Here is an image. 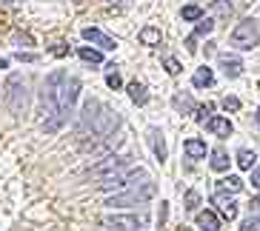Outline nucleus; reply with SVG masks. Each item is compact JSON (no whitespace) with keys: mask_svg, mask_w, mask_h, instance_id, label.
Here are the masks:
<instances>
[{"mask_svg":"<svg viewBox=\"0 0 260 231\" xmlns=\"http://www.w3.org/2000/svg\"><path fill=\"white\" fill-rule=\"evenodd\" d=\"M223 108H226V111H237V108H240V100H237V97H223Z\"/></svg>","mask_w":260,"mask_h":231,"instance_id":"nucleus-29","label":"nucleus"},{"mask_svg":"<svg viewBox=\"0 0 260 231\" xmlns=\"http://www.w3.org/2000/svg\"><path fill=\"white\" fill-rule=\"evenodd\" d=\"M106 83H109V89H120V86H123V80H120V74H117V71H109Z\"/></svg>","mask_w":260,"mask_h":231,"instance_id":"nucleus-27","label":"nucleus"},{"mask_svg":"<svg viewBox=\"0 0 260 231\" xmlns=\"http://www.w3.org/2000/svg\"><path fill=\"white\" fill-rule=\"evenodd\" d=\"M257 126H260V108H257Z\"/></svg>","mask_w":260,"mask_h":231,"instance_id":"nucleus-39","label":"nucleus"},{"mask_svg":"<svg viewBox=\"0 0 260 231\" xmlns=\"http://www.w3.org/2000/svg\"><path fill=\"white\" fill-rule=\"evenodd\" d=\"M194 43H198V34H191V37H186V49H189V52H194Z\"/></svg>","mask_w":260,"mask_h":231,"instance_id":"nucleus-32","label":"nucleus"},{"mask_svg":"<svg viewBox=\"0 0 260 231\" xmlns=\"http://www.w3.org/2000/svg\"><path fill=\"white\" fill-rule=\"evenodd\" d=\"M212 169L214 171H226L229 169V154L223 151V148H214L212 151Z\"/></svg>","mask_w":260,"mask_h":231,"instance_id":"nucleus-20","label":"nucleus"},{"mask_svg":"<svg viewBox=\"0 0 260 231\" xmlns=\"http://www.w3.org/2000/svg\"><path fill=\"white\" fill-rule=\"evenodd\" d=\"M220 69L226 77H240V71H243V63L237 60V57H229V54H223L220 57Z\"/></svg>","mask_w":260,"mask_h":231,"instance_id":"nucleus-12","label":"nucleus"},{"mask_svg":"<svg viewBox=\"0 0 260 231\" xmlns=\"http://www.w3.org/2000/svg\"><path fill=\"white\" fill-rule=\"evenodd\" d=\"M160 40H163V34H160V29H154V26H146V29L140 31V43H143V46H160Z\"/></svg>","mask_w":260,"mask_h":231,"instance_id":"nucleus-14","label":"nucleus"},{"mask_svg":"<svg viewBox=\"0 0 260 231\" xmlns=\"http://www.w3.org/2000/svg\"><path fill=\"white\" fill-rule=\"evenodd\" d=\"M183 151H186L189 160H203V157H206V143L198 140V137H191V140H186V143H183Z\"/></svg>","mask_w":260,"mask_h":231,"instance_id":"nucleus-11","label":"nucleus"},{"mask_svg":"<svg viewBox=\"0 0 260 231\" xmlns=\"http://www.w3.org/2000/svg\"><path fill=\"white\" fill-rule=\"evenodd\" d=\"M163 66H166L169 74H177V71H180V63H177L175 57H166V60H163Z\"/></svg>","mask_w":260,"mask_h":231,"instance_id":"nucleus-28","label":"nucleus"},{"mask_svg":"<svg viewBox=\"0 0 260 231\" xmlns=\"http://www.w3.org/2000/svg\"><path fill=\"white\" fill-rule=\"evenodd\" d=\"M220 188L223 191H240V188H243V180L237 177V174H232V177L220 180Z\"/></svg>","mask_w":260,"mask_h":231,"instance_id":"nucleus-22","label":"nucleus"},{"mask_svg":"<svg viewBox=\"0 0 260 231\" xmlns=\"http://www.w3.org/2000/svg\"><path fill=\"white\" fill-rule=\"evenodd\" d=\"M83 37L89 40V43H94V46H100L103 52H112V49H117V43L109 37V34H103L100 29H92V26H89V29H83Z\"/></svg>","mask_w":260,"mask_h":231,"instance_id":"nucleus-8","label":"nucleus"},{"mask_svg":"<svg viewBox=\"0 0 260 231\" xmlns=\"http://www.w3.org/2000/svg\"><path fill=\"white\" fill-rule=\"evenodd\" d=\"M252 185H254V188H260V169L252 171Z\"/></svg>","mask_w":260,"mask_h":231,"instance_id":"nucleus-34","label":"nucleus"},{"mask_svg":"<svg viewBox=\"0 0 260 231\" xmlns=\"http://www.w3.org/2000/svg\"><path fill=\"white\" fill-rule=\"evenodd\" d=\"M212 203L217 206V211H220V214L226 217V220H235V217H237V206H235V200H232V197H226L223 191L214 194Z\"/></svg>","mask_w":260,"mask_h":231,"instance_id":"nucleus-9","label":"nucleus"},{"mask_svg":"<svg viewBox=\"0 0 260 231\" xmlns=\"http://www.w3.org/2000/svg\"><path fill=\"white\" fill-rule=\"evenodd\" d=\"M254 160H257V157H254V151H249V148H243V151H237V166H240V169H252L254 166Z\"/></svg>","mask_w":260,"mask_h":231,"instance_id":"nucleus-21","label":"nucleus"},{"mask_svg":"<svg viewBox=\"0 0 260 231\" xmlns=\"http://www.w3.org/2000/svg\"><path fill=\"white\" fill-rule=\"evenodd\" d=\"M129 97H132V103L146 106V100H149V94H146V86H143V83H132V86H129Z\"/></svg>","mask_w":260,"mask_h":231,"instance_id":"nucleus-18","label":"nucleus"},{"mask_svg":"<svg viewBox=\"0 0 260 231\" xmlns=\"http://www.w3.org/2000/svg\"><path fill=\"white\" fill-rule=\"evenodd\" d=\"M143 217H106L103 220V225H109V228H123V231H138L143 228Z\"/></svg>","mask_w":260,"mask_h":231,"instance_id":"nucleus-7","label":"nucleus"},{"mask_svg":"<svg viewBox=\"0 0 260 231\" xmlns=\"http://www.w3.org/2000/svg\"><path fill=\"white\" fill-rule=\"evenodd\" d=\"M77 92H80V80L69 77L63 69L52 71L43 83V114L52 117L43 123L46 131H57L66 123V114L72 111V106L77 103Z\"/></svg>","mask_w":260,"mask_h":231,"instance_id":"nucleus-1","label":"nucleus"},{"mask_svg":"<svg viewBox=\"0 0 260 231\" xmlns=\"http://www.w3.org/2000/svg\"><path fill=\"white\" fill-rule=\"evenodd\" d=\"M6 66H9V63H6V60H3V57H0V69H6Z\"/></svg>","mask_w":260,"mask_h":231,"instance_id":"nucleus-37","label":"nucleus"},{"mask_svg":"<svg viewBox=\"0 0 260 231\" xmlns=\"http://www.w3.org/2000/svg\"><path fill=\"white\" fill-rule=\"evenodd\" d=\"M212 111V103H206V106H200V114H198V123H203L206 120V114Z\"/></svg>","mask_w":260,"mask_h":231,"instance_id":"nucleus-30","label":"nucleus"},{"mask_svg":"<svg viewBox=\"0 0 260 231\" xmlns=\"http://www.w3.org/2000/svg\"><path fill=\"white\" fill-rule=\"evenodd\" d=\"M180 17H183V20H200V17H203V9L200 6H183Z\"/></svg>","mask_w":260,"mask_h":231,"instance_id":"nucleus-23","label":"nucleus"},{"mask_svg":"<svg viewBox=\"0 0 260 231\" xmlns=\"http://www.w3.org/2000/svg\"><path fill=\"white\" fill-rule=\"evenodd\" d=\"M243 231H257V220H254V217H249V220L243 223Z\"/></svg>","mask_w":260,"mask_h":231,"instance_id":"nucleus-31","label":"nucleus"},{"mask_svg":"<svg viewBox=\"0 0 260 231\" xmlns=\"http://www.w3.org/2000/svg\"><path fill=\"white\" fill-rule=\"evenodd\" d=\"M77 54H80V60H83V63H92V66H98V63H103V54H100L98 49L80 46V49H77Z\"/></svg>","mask_w":260,"mask_h":231,"instance_id":"nucleus-16","label":"nucleus"},{"mask_svg":"<svg viewBox=\"0 0 260 231\" xmlns=\"http://www.w3.org/2000/svg\"><path fill=\"white\" fill-rule=\"evenodd\" d=\"M212 12H214L217 17H220V20H229L235 9H232V3H229V0H212Z\"/></svg>","mask_w":260,"mask_h":231,"instance_id":"nucleus-19","label":"nucleus"},{"mask_svg":"<svg viewBox=\"0 0 260 231\" xmlns=\"http://www.w3.org/2000/svg\"><path fill=\"white\" fill-rule=\"evenodd\" d=\"M198 206H200V194L198 191H189V194H186V211H198Z\"/></svg>","mask_w":260,"mask_h":231,"instance_id":"nucleus-26","label":"nucleus"},{"mask_svg":"<svg viewBox=\"0 0 260 231\" xmlns=\"http://www.w3.org/2000/svg\"><path fill=\"white\" fill-rule=\"evenodd\" d=\"M166 206H169V203H160V220H157L160 228H163V223H166Z\"/></svg>","mask_w":260,"mask_h":231,"instance_id":"nucleus-33","label":"nucleus"},{"mask_svg":"<svg viewBox=\"0 0 260 231\" xmlns=\"http://www.w3.org/2000/svg\"><path fill=\"white\" fill-rule=\"evenodd\" d=\"M257 43H260V26L254 20H243V23L235 26V31H232V46L254 49Z\"/></svg>","mask_w":260,"mask_h":231,"instance_id":"nucleus-4","label":"nucleus"},{"mask_svg":"<svg viewBox=\"0 0 260 231\" xmlns=\"http://www.w3.org/2000/svg\"><path fill=\"white\" fill-rule=\"evenodd\" d=\"M175 108H180V111H191L194 108V103H191V97H183V94H175Z\"/></svg>","mask_w":260,"mask_h":231,"instance_id":"nucleus-24","label":"nucleus"},{"mask_svg":"<svg viewBox=\"0 0 260 231\" xmlns=\"http://www.w3.org/2000/svg\"><path fill=\"white\" fill-rule=\"evenodd\" d=\"M66 52H69V49H66V46H54V49H52V54H57V57H63V54H66Z\"/></svg>","mask_w":260,"mask_h":231,"instance_id":"nucleus-35","label":"nucleus"},{"mask_svg":"<svg viewBox=\"0 0 260 231\" xmlns=\"http://www.w3.org/2000/svg\"><path fill=\"white\" fill-rule=\"evenodd\" d=\"M143 177H146L143 169H123V171H117V174L100 177V188H103V191H112V188H126V185H132L135 180H143Z\"/></svg>","mask_w":260,"mask_h":231,"instance_id":"nucleus-5","label":"nucleus"},{"mask_svg":"<svg viewBox=\"0 0 260 231\" xmlns=\"http://www.w3.org/2000/svg\"><path fill=\"white\" fill-rule=\"evenodd\" d=\"M17 60H26V63H31V60H35V54H23V52H17Z\"/></svg>","mask_w":260,"mask_h":231,"instance_id":"nucleus-36","label":"nucleus"},{"mask_svg":"<svg viewBox=\"0 0 260 231\" xmlns=\"http://www.w3.org/2000/svg\"><path fill=\"white\" fill-rule=\"evenodd\" d=\"M198 228L200 231H217L220 223H217V217H214L212 211H200L198 214Z\"/></svg>","mask_w":260,"mask_h":231,"instance_id":"nucleus-15","label":"nucleus"},{"mask_svg":"<svg viewBox=\"0 0 260 231\" xmlns=\"http://www.w3.org/2000/svg\"><path fill=\"white\" fill-rule=\"evenodd\" d=\"M149 140H152V148H154V157H157V160H166V140H163V134L157 129H152L149 131Z\"/></svg>","mask_w":260,"mask_h":231,"instance_id":"nucleus-13","label":"nucleus"},{"mask_svg":"<svg viewBox=\"0 0 260 231\" xmlns=\"http://www.w3.org/2000/svg\"><path fill=\"white\" fill-rule=\"evenodd\" d=\"M252 208H260V200H252Z\"/></svg>","mask_w":260,"mask_h":231,"instance_id":"nucleus-38","label":"nucleus"},{"mask_svg":"<svg viewBox=\"0 0 260 231\" xmlns=\"http://www.w3.org/2000/svg\"><path fill=\"white\" fill-rule=\"evenodd\" d=\"M212 29H214L212 20H209V17H200V23H198V29H194V34H198V37H203V34H209Z\"/></svg>","mask_w":260,"mask_h":231,"instance_id":"nucleus-25","label":"nucleus"},{"mask_svg":"<svg viewBox=\"0 0 260 231\" xmlns=\"http://www.w3.org/2000/svg\"><path fill=\"white\" fill-rule=\"evenodd\" d=\"M191 83L198 86V89H203V86H212V83H214L212 69H206V66H203V69H198V71H194V77H191Z\"/></svg>","mask_w":260,"mask_h":231,"instance_id":"nucleus-17","label":"nucleus"},{"mask_svg":"<svg viewBox=\"0 0 260 231\" xmlns=\"http://www.w3.org/2000/svg\"><path fill=\"white\" fill-rule=\"evenodd\" d=\"M200 126H206V129L212 131V134H217V137H229L232 134V123L226 117H206Z\"/></svg>","mask_w":260,"mask_h":231,"instance_id":"nucleus-10","label":"nucleus"},{"mask_svg":"<svg viewBox=\"0 0 260 231\" xmlns=\"http://www.w3.org/2000/svg\"><path fill=\"white\" fill-rule=\"evenodd\" d=\"M129 169V157H106L103 163H98V166H92V171L89 174H94V177H109V174H117V171Z\"/></svg>","mask_w":260,"mask_h":231,"instance_id":"nucleus-6","label":"nucleus"},{"mask_svg":"<svg viewBox=\"0 0 260 231\" xmlns=\"http://www.w3.org/2000/svg\"><path fill=\"white\" fill-rule=\"evenodd\" d=\"M152 197H154V183H143L140 188H129V191H123V194H115V197H109L106 206H112V208L140 206V203L152 200Z\"/></svg>","mask_w":260,"mask_h":231,"instance_id":"nucleus-2","label":"nucleus"},{"mask_svg":"<svg viewBox=\"0 0 260 231\" xmlns=\"http://www.w3.org/2000/svg\"><path fill=\"white\" fill-rule=\"evenodd\" d=\"M6 106L12 108V114H23L26 111V83L20 74H12L6 80Z\"/></svg>","mask_w":260,"mask_h":231,"instance_id":"nucleus-3","label":"nucleus"}]
</instances>
